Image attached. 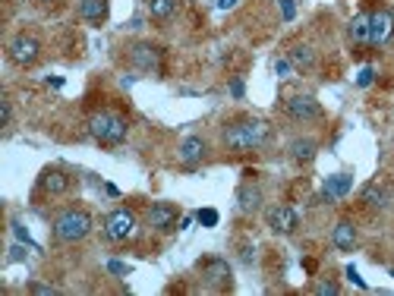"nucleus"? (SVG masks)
I'll return each mask as SVG.
<instances>
[{
  "label": "nucleus",
  "mask_w": 394,
  "mask_h": 296,
  "mask_svg": "<svg viewBox=\"0 0 394 296\" xmlns=\"http://www.w3.org/2000/svg\"><path fill=\"white\" fill-rule=\"evenodd\" d=\"M272 136V126L259 117H246V120H234V123L224 126L221 139H224V148L237 151V155H246V151H255L268 142Z\"/></svg>",
  "instance_id": "nucleus-1"
},
{
  "label": "nucleus",
  "mask_w": 394,
  "mask_h": 296,
  "mask_svg": "<svg viewBox=\"0 0 394 296\" xmlns=\"http://www.w3.org/2000/svg\"><path fill=\"white\" fill-rule=\"evenodd\" d=\"M89 132L101 145H120L129 132V120L117 111H98L95 117L89 120Z\"/></svg>",
  "instance_id": "nucleus-2"
},
{
  "label": "nucleus",
  "mask_w": 394,
  "mask_h": 296,
  "mask_svg": "<svg viewBox=\"0 0 394 296\" xmlns=\"http://www.w3.org/2000/svg\"><path fill=\"white\" fill-rule=\"evenodd\" d=\"M89 230H92V214L83 211V208H66L54 220V239H60V243H79V239L89 237Z\"/></svg>",
  "instance_id": "nucleus-3"
},
{
  "label": "nucleus",
  "mask_w": 394,
  "mask_h": 296,
  "mask_svg": "<svg viewBox=\"0 0 394 296\" xmlns=\"http://www.w3.org/2000/svg\"><path fill=\"white\" fill-rule=\"evenodd\" d=\"M136 227H139L136 214L129 208H117V211H111L104 218V237L114 239V243H123V239H129L136 233Z\"/></svg>",
  "instance_id": "nucleus-4"
},
{
  "label": "nucleus",
  "mask_w": 394,
  "mask_h": 296,
  "mask_svg": "<svg viewBox=\"0 0 394 296\" xmlns=\"http://www.w3.org/2000/svg\"><path fill=\"white\" fill-rule=\"evenodd\" d=\"M129 60L136 69H146V73H161V63H164V50L152 41H139L129 48Z\"/></svg>",
  "instance_id": "nucleus-5"
},
{
  "label": "nucleus",
  "mask_w": 394,
  "mask_h": 296,
  "mask_svg": "<svg viewBox=\"0 0 394 296\" xmlns=\"http://www.w3.org/2000/svg\"><path fill=\"white\" fill-rule=\"evenodd\" d=\"M7 50H10V60L13 63H20V66H32V63L41 57V41L35 35H26V31H22V35H16L13 41H10Z\"/></svg>",
  "instance_id": "nucleus-6"
},
{
  "label": "nucleus",
  "mask_w": 394,
  "mask_h": 296,
  "mask_svg": "<svg viewBox=\"0 0 394 296\" xmlns=\"http://www.w3.org/2000/svg\"><path fill=\"white\" fill-rule=\"evenodd\" d=\"M394 35V13L391 10H375L369 19V44L372 48H385Z\"/></svg>",
  "instance_id": "nucleus-7"
},
{
  "label": "nucleus",
  "mask_w": 394,
  "mask_h": 296,
  "mask_svg": "<svg viewBox=\"0 0 394 296\" xmlns=\"http://www.w3.org/2000/svg\"><path fill=\"white\" fill-rule=\"evenodd\" d=\"M284 111H287V117L303 120V123H309V120H318V117H322V104H318L312 94H293V98H287Z\"/></svg>",
  "instance_id": "nucleus-8"
},
{
  "label": "nucleus",
  "mask_w": 394,
  "mask_h": 296,
  "mask_svg": "<svg viewBox=\"0 0 394 296\" xmlns=\"http://www.w3.org/2000/svg\"><path fill=\"white\" fill-rule=\"evenodd\" d=\"M177 220H180L177 208L167 205V202H155V205H148V211H146V224L152 227V230H161V233L174 230Z\"/></svg>",
  "instance_id": "nucleus-9"
},
{
  "label": "nucleus",
  "mask_w": 394,
  "mask_h": 296,
  "mask_svg": "<svg viewBox=\"0 0 394 296\" xmlns=\"http://www.w3.org/2000/svg\"><path fill=\"white\" fill-rule=\"evenodd\" d=\"M199 271H202V281L215 290H227L230 287V265L224 258H205L199 262Z\"/></svg>",
  "instance_id": "nucleus-10"
},
{
  "label": "nucleus",
  "mask_w": 394,
  "mask_h": 296,
  "mask_svg": "<svg viewBox=\"0 0 394 296\" xmlns=\"http://www.w3.org/2000/svg\"><path fill=\"white\" fill-rule=\"evenodd\" d=\"M38 189L48 195H60L70 189V176L60 167H48V170H41V176H38Z\"/></svg>",
  "instance_id": "nucleus-11"
},
{
  "label": "nucleus",
  "mask_w": 394,
  "mask_h": 296,
  "mask_svg": "<svg viewBox=\"0 0 394 296\" xmlns=\"http://www.w3.org/2000/svg\"><path fill=\"white\" fill-rule=\"evenodd\" d=\"M205 151H209V145H205L202 136H186L177 148V157L186 164V167H196V164L205 157Z\"/></svg>",
  "instance_id": "nucleus-12"
},
{
  "label": "nucleus",
  "mask_w": 394,
  "mask_h": 296,
  "mask_svg": "<svg viewBox=\"0 0 394 296\" xmlns=\"http://www.w3.org/2000/svg\"><path fill=\"white\" fill-rule=\"evenodd\" d=\"M297 224H300V218H297V211H293L290 205H278V208L268 211V227H272L274 233H293L297 230Z\"/></svg>",
  "instance_id": "nucleus-13"
},
{
  "label": "nucleus",
  "mask_w": 394,
  "mask_h": 296,
  "mask_svg": "<svg viewBox=\"0 0 394 296\" xmlns=\"http://www.w3.org/2000/svg\"><path fill=\"white\" fill-rule=\"evenodd\" d=\"M353 189V176L350 174H335V176H328L325 180V186H322V199L325 202H335V199H344V195Z\"/></svg>",
  "instance_id": "nucleus-14"
},
{
  "label": "nucleus",
  "mask_w": 394,
  "mask_h": 296,
  "mask_svg": "<svg viewBox=\"0 0 394 296\" xmlns=\"http://www.w3.org/2000/svg\"><path fill=\"white\" fill-rule=\"evenodd\" d=\"M331 243H335L341 252H353V246H356V227H353V220H337L335 230H331Z\"/></svg>",
  "instance_id": "nucleus-15"
},
{
  "label": "nucleus",
  "mask_w": 394,
  "mask_h": 296,
  "mask_svg": "<svg viewBox=\"0 0 394 296\" xmlns=\"http://www.w3.org/2000/svg\"><path fill=\"white\" fill-rule=\"evenodd\" d=\"M237 205H240V211H255V208L262 205V189L253 186V183H243L240 189H237Z\"/></svg>",
  "instance_id": "nucleus-16"
},
{
  "label": "nucleus",
  "mask_w": 394,
  "mask_h": 296,
  "mask_svg": "<svg viewBox=\"0 0 394 296\" xmlns=\"http://www.w3.org/2000/svg\"><path fill=\"white\" fill-rule=\"evenodd\" d=\"M316 151H318V142L316 139H309V136L293 139L290 142V157L293 161H300V164H309L312 157H316Z\"/></svg>",
  "instance_id": "nucleus-17"
},
{
  "label": "nucleus",
  "mask_w": 394,
  "mask_h": 296,
  "mask_svg": "<svg viewBox=\"0 0 394 296\" xmlns=\"http://www.w3.org/2000/svg\"><path fill=\"white\" fill-rule=\"evenodd\" d=\"M369 19H372V13H360V16L350 19L347 35L353 44H369Z\"/></svg>",
  "instance_id": "nucleus-18"
},
{
  "label": "nucleus",
  "mask_w": 394,
  "mask_h": 296,
  "mask_svg": "<svg viewBox=\"0 0 394 296\" xmlns=\"http://www.w3.org/2000/svg\"><path fill=\"white\" fill-rule=\"evenodd\" d=\"M79 16L85 22H104L108 19V0H83L79 3Z\"/></svg>",
  "instance_id": "nucleus-19"
},
{
  "label": "nucleus",
  "mask_w": 394,
  "mask_h": 296,
  "mask_svg": "<svg viewBox=\"0 0 394 296\" xmlns=\"http://www.w3.org/2000/svg\"><path fill=\"white\" fill-rule=\"evenodd\" d=\"M287 57H290V63L297 69H312V66H316V50H312L309 44H293Z\"/></svg>",
  "instance_id": "nucleus-20"
},
{
  "label": "nucleus",
  "mask_w": 394,
  "mask_h": 296,
  "mask_svg": "<svg viewBox=\"0 0 394 296\" xmlns=\"http://www.w3.org/2000/svg\"><path fill=\"white\" fill-rule=\"evenodd\" d=\"M177 13V0H148V16L152 19H171Z\"/></svg>",
  "instance_id": "nucleus-21"
},
{
  "label": "nucleus",
  "mask_w": 394,
  "mask_h": 296,
  "mask_svg": "<svg viewBox=\"0 0 394 296\" xmlns=\"http://www.w3.org/2000/svg\"><path fill=\"white\" fill-rule=\"evenodd\" d=\"M363 202H366L369 208H385V205H388V192H385L381 186H375V183H372V186L363 189Z\"/></svg>",
  "instance_id": "nucleus-22"
},
{
  "label": "nucleus",
  "mask_w": 394,
  "mask_h": 296,
  "mask_svg": "<svg viewBox=\"0 0 394 296\" xmlns=\"http://www.w3.org/2000/svg\"><path fill=\"white\" fill-rule=\"evenodd\" d=\"M196 220L202 227H215L218 224V211L215 208H202V211H196Z\"/></svg>",
  "instance_id": "nucleus-23"
},
{
  "label": "nucleus",
  "mask_w": 394,
  "mask_h": 296,
  "mask_svg": "<svg viewBox=\"0 0 394 296\" xmlns=\"http://www.w3.org/2000/svg\"><path fill=\"white\" fill-rule=\"evenodd\" d=\"M13 233H16V239H20V243H26V246H32V249H38V243H32V237H29V230L20 224V220H13Z\"/></svg>",
  "instance_id": "nucleus-24"
},
{
  "label": "nucleus",
  "mask_w": 394,
  "mask_h": 296,
  "mask_svg": "<svg viewBox=\"0 0 394 296\" xmlns=\"http://www.w3.org/2000/svg\"><path fill=\"white\" fill-rule=\"evenodd\" d=\"M312 290H316L318 296H337V293H341V287H337V283H331V281L316 283V287H312Z\"/></svg>",
  "instance_id": "nucleus-25"
},
{
  "label": "nucleus",
  "mask_w": 394,
  "mask_h": 296,
  "mask_svg": "<svg viewBox=\"0 0 394 296\" xmlns=\"http://www.w3.org/2000/svg\"><path fill=\"white\" fill-rule=\"evenodd\" d=\"M274 73H278L281 79H287V76L293 73V63H290V57H281V60H274Z\"/></svg>",
  "instance_id": "nucleus-26"
},
{
  "label": "nucleus",
  "mask_w": 394,
  "mask_h": 296,
  "mask_svg": "<svg viewBox=\"0 0 394 296\" xmlns=\"http://www.w3.org/2000/svg\"><path fill=\"white\" fill-rule=\"evenodd\" d=\"M372 79H375V69H372V66H363L360 76H356V85L366 88V85H372Z\"/></svg>",
  "instance_id": "nucleus-27"
},
{
  "label": "nucleus",
  "mask_w": 394,
  "mask_h": 296,
  "mask_svg": "<svg viewBox=\"0 0 394 296\" xmlns=\"http://www.w3.org/2000/svg\"><path fill=\"white\" fill-rule=\"evenodd\" d=\"M26 290H29V293H48V296L57 293V287H48V283H38V281H32Z\"/></svg>",
  "instance_id": "nucleus-28"
},
{
  "label": "nucleus",
  "mask_w": 394,
  "mask_h": 296,
  "mask_svg": "<svg viewBox=\"0 0 394 296\" xmlns=\"http://www.w3.org/2000/svg\"><path fill=\"white\" fill-rule=\"evenodd\" d=\"M347 277H350V281H353L360 290H366V281H363V277H360V271H356L353 265H347Z\"/></svg>",
  "instance_id": "nucleus-29"
},
{
  "label": "nucleus",
  "mask_w": 394,
  "mask_h": 296,
  "mask_svg": "<svg viewBox=\"0 0 394 296\" xmlns=\"http://www.w3.org/2000/svg\"><path fill=\"white\" fill-rule=\"evenodd\" d=\"M108 271H114V274H129V265H123V262H117V258H111V262H108Z\"/></svg>",
  "instance_id": "nucleus-30"
},
{
  "label": "nucleus",
  "mask_w": 394,
  "mask_h": 296,
  "mask_svg": "<svg viewBox=\"0 0 394 296\" xmlns=\"http://www.w3.org/2000/svg\"><path fill=\"white\" fill-rule=\"evenodd\" d=\"M293 13H297L293 0H281V16H284V19H293Z\"/></svg>",
  "instance_id": "nucleus-31"
},
{
  "label": "nucleus",
  "mask_w": 394,
  "mask_h": 296,
  "mask_svg": "<svg viewBox=\"0 0 394 296\" xmlns=\"http://www.w3.org/2000/svg\"><path fill=\"white\" fill-rule=\"evenodd\" d=\"M0 107H3V126H10V120H13V107H10L7 98L0 101Z\"/></svg>",
  "instance_id": "nucleus-32"
},
{
  "label": "nucleus",
  "mask_w": 394,
  "mask_h": 296,
  "mask_svg": "<svg viewBox=\"0 0 394 296\" xmlns=\"http://www.w3.org/2000/svg\"><path fill=\"white\" fill-rule=\"evenodd\" d=\"M230 94H234V98H243V82L240 79L230 82Z\"/></svg>",
  "instance_id": "nucleus-33"
},
{
  "label": "nucleus",
  "mask_w": 394,
  "mask_h": 296,
  "mask_svg": "<svg viewBox=\"0 0 394 296\" xmlns=\"http://www.w3.org/2000/svg\"><path fill=\"white\" fill-rule=\"evenodd\" d=\"M230 6H237V0H218V10H230Z\"/></svg>",
  "instance_id": "nucleus-34"
},
{
  "label": "nucleus",
  "mask_w": 394,
  "mask_h": 296,
  "mask_svg": "<svg viewBox=\"0 0 394 296\" xmlns=\"http://www.w3.org/2000/svg\"><path fill=\"white\" fill-rule=\"evenodd\" d=\"M38 3H51V0H38Z\"/></svg>",
  "instance_id": "nucleus-35"
}]
</instances>
